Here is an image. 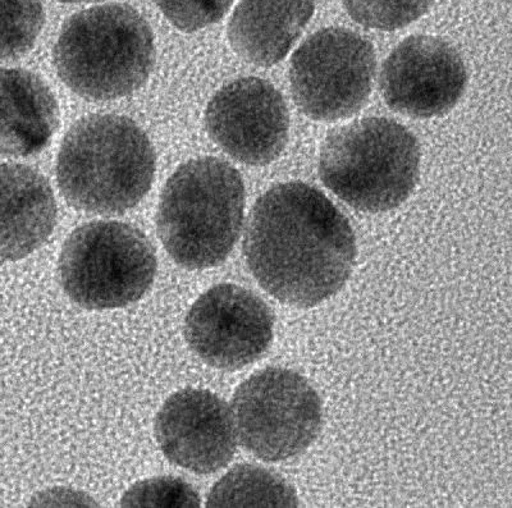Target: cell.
Segmentation results:
<instances>
[{"instance_id": "13", "label": "cell", "mask_w": 512, "mask_h": 508, "mask_svg": "<svg viewBox=\"0 0 512 508\" xmlns=\"http://www.w3.org/2000/svg\"><path fill=\"white\" fill-rule=\"evenodd\" d=\"M57 212L47 178L24 164H0V260L16 262L40 249Z\"/></svg>"}, {"instance_id": "15", "label": "cell", "mask_w": 512, "mask_h": 508, "mask_svg": "<svg viewBox=\"0 0 512 508\" xmlns=\"http://www.w3.org/2000/svg\"><path fill=\"white\" fill-rule=\"evenodd\" d=\"M315 0H240L228 22L231 47L246 62L272 67L312 20Z\"/></svg>"}, {"instance_id": "19", "label": "cell", "mask_w": 512, "mask_h": 508, "mask_svg": "<svg viewBox=\"0 0 512 508\" xmlns=\"http://www.w3.org/2000/svg\"><path fill=\"white\" fill-rule=\"evenodd\" d=\"M200 497L191 484L175 477H155L137 482L123 494L120 506L135 508H196Z\"/></svg>"}, {"instance_id": "4", "label": "cell", "mask_w": 512, "mask_h": 508, "mask_svg": "<svg viewBox=\"0 0 512 508\" xmlns=\"http://www.w3.org/2000/svg\"><path fill=\"white\" fill-rule=\"evenodd\" d=\"M53 63L59 79L81 98H125L143 88L153 71L152 27L127 4L85 9L64 22Z\"/></svg>"}, {"instance_id": "7", "label": "cell", "mask_w": 512, "mask_h": 508, "mask_svg": "<svg viewBox=\"0 0 512 508\" xmlns=\"http://www.w3.org/2000/svg\"><path fill=\"white\" fill-rule=\"evenodd\" d=\"M237 441L267 462L301 455L319 436L323 405L303 375L269 366L237 387L231 405Z\"/></svg>"}, {"instance_id": "14", "label": "cell", "mask_w": 512, "mask_h": 508, "mask_svg": "<svg viewBox=\"0 0 512 508\" xmlns=\"http://www.w3.org/2000/svg\"><path fill=\"white\" fill-rule=\"evenodd\" d=\"M58 126V102L49 86L34 72L0 68V155L40 153Z\"/></svg>"}, {"instance_id": "20", "label": "cell", "mask_w": 512, "mask_h": 508, "mask_svg": "<svg viewBox=\"0 0 512 508\" xmlns=\"http://www.w3.org/2000/svg\"><path fill=\"white\" fill-rule=\"evenodd\" d=\"M176 29L195 32L218 24L230 11L233 0H153Z\"/></svg>"}, {"instance_id": "6", "label": "cell", "mask_w": 512, "mask_h": 508, "mask_svg": "<svg viewBox=\"0 0 512 508\" xmlns=\"http://www.w3.org/2000/svg\"><path fill=\"white\" fill-rule=\"evenodd\" d=\"M152 242L130 224L86 223L73 231L59 256L64 294L86 310H113L139 301L157 276Z\"/></svg>"}, {"instance_id": "17", "label": "cell", "mask_w": 512, "mask_h": 508, "mask_svg": "<svg viewBox=\"0 0 512 508\" xmlns=\"http://www.w3.org/2000/svg\"><path fill=\"white\" fill-rule=\"evenodd\" d=\"M44 24L40 0H0V62L25 56Z\"/></svg>"}, {"instance_id": "10", "label": "cell", "mask_w": 512, "mask_h": 508, "mask_svg": "<svg viewBox=\"0 0 512 508\" xmlns=\"http://www.w3.org/2000/svg\"><path fill=\"white\" fill-rule=\"evenodd\" d=\"M210 139L248 166H267L286 148L290 113L271 82L242 77L223 86L205 111Z\"/></svg>"}, {"instance_id": "16", "label": "cell", "mask_w": 512, "mask_h": 508, "mask_svg": "<svg viewBox=\"0 0 512 508\" xmlns=\"http://www.w3.org/2000/svg\"><path fill=\"white\" fill-rule=\"evenodd\" d=\"M295 489L280 475L242 464L228 471L208 494L207 507H297Z\"/></svg>"}, {"instance_id": "5", "label": "cell", "mask_w": 512, "mask_h": 508, "mask_svg": "<svg viewBox=\"0 0 512 508\" xmlns=\"http://www.w3.org/2000/svg\"><path fill=\"white\" fill-rule=\"evenodd\" d=\"M420 144L399 122L369 117L335 128L319 155V177L351 208L383 213L400 207L419 180Z\"/></svg>"}, {"instance_id": "9", "label": "cell", "mask_w": 512, "mask_h": 508, "mask_svg": "<svg viewBox=\"0 0 512 508\" xmlns=\"http://www.w3.org/2000/svg\"><path fill=\"white\" fill-rule=\"evenodd\" d=\"M274 315L253 291L232 283L209 288L186 315L190 349L212 368L239 370L254 364L273 341Z\"/></svg>"}, {"instance_id": "11", "label": "cell", "mask_w": 512, "mask_h": 508, "mask_svg": "<svg viewBox=\"0 0 512 508\" xmlns=\"http://www.w3.org/2000/svg\"><path fill=\"white\" fill-rule=\"evenodd\" d=\"M468 86L459 52L446 40L413 35L382 64L379 88L384 102L413 118L440 117L456 107Z\"/></svg>"}, {"instance_id": "12", "label": "cell", "mask_w": 512, "mask_h": 508, "mask_svg": "<svg viewBox=\"0 0 512 508\" xmlns=\"http://www.w3.org/2000/svg\"><path fill=\"white\" fill-rule=\"evenodd\" d=\"M154 436L171 464L208 475L226 468L237 450L231 407L207 389L185 388L164 402Z\"/></svg>"}, {"instance_id": "22", "label": "cell", "mask_w": 512, "mask_h": 508, "mask_svg": "<svg viewBox=\"0 0 512 508\" xmlns=\"http://www.w3.org/2000/svg\"><path fill=\"white\" fill-rule=\"evenodd\" d=\"M61 3H90V2H99V0H58Z\"/></svg>"}, {"instance_id": "2", "label": "cell", "mask_w": 512, "mask_h": 508, "mask_svg": "<svg viewBox=\"0 0 512 508\" xmlns=\"http://www.w3.org/2000/svg\"><path fill=\"white\" fill-rule=\"evenodd\" d=\"M157 157L130 118L94 114L71 127L57 159L63 198L84 212L112 215L135 208L152 189Z\"/></svg>"}, {"instance_id": "18", "label": "cell", "mask_w": 512, "mask_h": 508, "mask_svg": "<svg viewBox=\"0 0 512 508\" xmlns=\"http://www.w3.org/2000/svg\"><path fill=\"white\" fill-rule=\"evenodd\" d=\"M346 12L367 29L395 31L418 21L434 0H342Z\"/></svg>"}, {"instance_id": "8", "label": "cell", "mask_w": 512, "mask_h": 508, "mask_svg": "<svg viewBox=\"0 0 512 508\" xmlns=\"http://www.w3.org/2000/svg\"><path fill=\"white\" fill-rule=\"evenodd\" d=\"M376 70V52L368 40L328 27L309 36L292 56L291 93L306 117L344 120L367 104Z\"/></svg>"}, {"instance_id": "21", "label": "cell", "mask_w": 512, "mask_h": 508, "mask_svg": "<svg viewBox=\"0 0 512 508\" xmlns=\"http://www.w3.org/2000/svg\"><path fill=\"white\" fill-rule=\"evenodd\" d=\"M36 501L44 502V505L47 502H79L82 505L81 502H84L86 506H96L94 501L90 497L85 496L84 493L68 491V489H66V492H62L61 488L56 489V491L44 492L36 498Z\"/></svg>"}, {"instance_id": "1", "label": "cell", "mask_w": 512, "mask_h": 508, "mask_svg": "<svg viewBox=\"0 0 512 508\" xmlns=\"http://www.w3.org/2000/svg\"><path fill=\"white\" fill-rule=\"evenodd\" d=\"M242 249L259 286L300 309L335 296L358 253L349 219L304 182L280 183L256 200Z\"/></svg>"}, {"instance_id": "3", "label": "cell", "mask_w": 512, "mask_h": 508, "mask_svg": "<svg viewBox=\"0 0 512 508\" xmlns=\"http://www.w3.org/2000/svg\"><path fill=\"white\" fill-rule=\"evenodd\" d=\"M244 210L245 185L237 169L218 158L189 160L160 195L158 237L180 267H218L240 239Z\"/></svg>"}]
</instances>
